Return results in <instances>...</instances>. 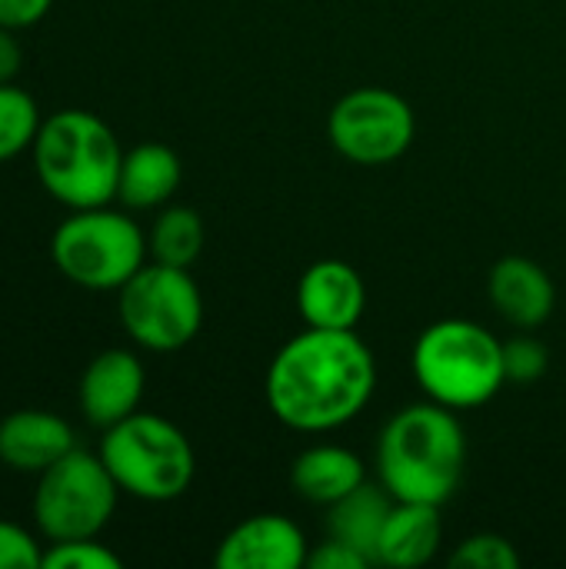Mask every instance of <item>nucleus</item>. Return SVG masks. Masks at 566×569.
<instances>
[{"label": "nucleus", "mask_w": 566, "mask_h": 569, "mask_svg": "<svg viewBox=\"0 0 566 569\" xmlns=\"http://www.w3.org/2000/svg\"><path fill=\"white\" fill-rule=\"evenodd\" d=\"M464 463V427L434 400L394 413L377 440V477L394 500L444 507L460 487Z\"/></svg>", "instance_id": "obj_2"}, {"label": "nucleus", "mask_w": 566, "mask_h": 569, "mask_svg": "<svg viewBox=\"0 0 566 569\" xmlns=\"http://www.w3.org/2000/svg\"><path fill=\"white\" fill-rule=\"evenodd\" d=\"M73 447L70 423L50 410H17L0 420V463L7 470L40 477Z\"/></svg>", "instance_id": "obj_13"}, {"label": "nucleus", "mask_w": 566, "mask_h": 569, "mask_svg": "<svg viewBox=\"0 0 566 569\" xmlns=\"http://www.w3.org/2000/svg\"><path fill=\"white\" fill-rule=\"evenodd\" d=\"M23 63V47L17 40V30L0 23V83H13Z\"/></svg>", "instance_id": "obj_27"}, {"label": "nucleus", "mask_w": 566, "mask_h": 569, "mask_svg": "<svg viewBox=\"0 0 566 569\" xmlns=\"http://www.w3.org/2000/svg\"><path fill=\"white\" fill-rule=\"evenodd\" d=\"M327 133L340 157L377 167L410 150L417 120L400 93L387 87H360L334 103L327 117Z\"/></svg>", "instance_id": "obj_9"}, {"label": "nucleus", "mask_w": 566, "mask_h": 569, "mask_svg": "<svg viewBox=\"0 0 566 569\" xmlns=\"http://www.w3.org/2000/svg\"><path fill=\"white\" fill-rule=\"evenodd\" d=\"M43 547L23 527L0 520V569H40Z\"/></svg>", "instance_id": "obj_24"}, {"label": "nucleus", "mask_w": 566, "mask_h": 569, "mask_svg": "<svg viewBox=\"0 0 566 569\" xmlns=\"http://www.w3.org/2000/svg\"><path fill=\"white\" fill-rule=\"evenodd\" d=\"M307 537L290 517L260 513L224 537L214 563L220 569H297L307 567Z\"/></svg>", "instance_id": "obj_10"}, {"label": "nucleus", "mask_w": 566, "mask_h": 569, "mask_svg": "<svg viewBox=\"0 0 566 569\" xmlns=\"http://www.w3.org/2000/svg\"><path fill=\"white\" fill-rule=\"evenodd\" d=\"M440 540H444L440 507L397 500L380 533V567H424L440 550Z\"/></svg>", "instance_id": "obj_16"}, {"label": "nucleus", "mask_w": 566, "mask_h": 569, "mask_svg": "<svg viewBox=\"0 0 566 569\" xmlns=\"http://www.w3.org/2000/svg\"><path fill=\"white\" fill-rule=\"evenodd\" d=\"M53 7V0H0V23L23 30L33 27L37 20L47 17V10Z\"/></svg>", "instance_id": "obj_26"}, {"label": "nucleus", "mask_w": 566, "mask_h": 569, "mask_svg": "<svg viewBox=\"0 0 566 569\" xmlns=\"http://www.w3.org/2000/svg\"><path fill=\"white\" fill-rule=\"evenodd\" d=\"M43 569H120V557L97 543V537L67 540L43 550Z\"/></svg>", "instance_id": "obj_23"}, {"label": "nucleus", "mask_w": 566, "mask_h": 569, "mask_svg": "<svg viewBox=\"0 0 566 569\" xmlns=\"http://www.w3.org/2000/svg\"><path fill=\"white\" fill-rule=\"evenodd\" d=\"M143 383H147L143 363L130 350L113 347V350L97 353L87 363L80 377V390H77L83 420L100 430L127 420L130 413H137L143 400Z\"/></svg>", "instance_id": "obj_11"}, {"label": "nucleus", "mask_w": 566, "mask_h": 569, "mask_svg": "<svg viewBox=\"0 0 566 569\" xmlns=\"http://www.w3.org/2000/svg\"><path fill=\"white\" fill-rule=\"evenodd\" d=\"M364 480H367L364 460L354 450L334 447V443L304 450L290 467L294 493L317 507H334L337 500L354 493Z\"/></svg>", "instance_id": "obj_15"}, {"label": "nucleus", "mask_w": 566, "mask_h": 569, "mask_svg": "<svg viewBox=\"0 0 566 569\" xmlns=\"http://www.w3.org/2000/svg\"><path fill=\"white\" fill-rule=\"evenodd\" d=\"M117 313L133 343L153 353L187 347L203 323V297L183 267L143 263L120 290Z\"/></svg>", "instance_id": "obj_8"}, {"label": "nucleus", "mask_w": 566, "mask_h": 569, "mask_svg": "<svg viewBox=\"0 0 566 569\" xmlns=\"http://www.w3.org/2000/svg\"><path fill=\"white\" fill-rule=\"evenodd\" d=\"M147 250L143 230L110 203L70 210L50 237L53 267L83 290H120L147 263Z\"/></svg>", "instance_id": "obj_6"}, {"label": "nucleus", "mask_w": 566, "mask_h": 569, "mask_svg": "<svg viewBox=\"0 0 566 569\" xmlns=\"http://www.w3.org/2000/svg\"><path fill=\"white\" fill-rule=\"evenodd\" d=\"M414 377L440 407H484L507 383L504 343L474 320L430 323L414 343Z\"/></svg>", "instance_id": "obj_4"}, {"label": "nucleus", "mask_w": 566, "mask_h": 569, "mask_svg": "<svg viewBox=\"0 0 566 569\" xmlns=\"http://www.w3.org/2000/svg\"><path fill=\"white\" fill-rule=\"evenodd\" d=\"M183 167L167 143H137L123 153L117 200L130 210L163 207L180 187Z\"/></svg>", "instance_id": "obj_17"}, {"label": "nucleus", "mask_w": 566, "mask_h": 569, "mask_svg": "<svg viewBox=\"0 0 566 569\" xmlns=\"http://www.w3.org/2000/svg\"><path fill=\"white\" fill-rule=\"evenodd\" d=\"M377 360L354 330L307 327L287 340L267 370L270 413L300 433L350 423L374 397Z\"/></svg>", "instance_id": "obj_1"}, {"label": "nucleus", "mask_w": 566, "mask_h": 569, "mask_svg": "<svg viewBox=\"0 0 566 569\" xmlns=\"http://www.w3.org/2000/svg\"><path fill=\"white\" fill-rule=\"evenodd\" d=\"M120 487L110 477L100 453L73 447L53 467L37 477L33 490V523L50 543L90 540L110 523L117 510Z\"/></svg>", "instance_id": "obj_7"}, {"label": "nucleus", "mask_w": 566, "mask_h": 569, "mask_svg": "<svg viewBox=\"0 0 566 569\" xmlns=\"http://www.w3.org/2000/svg\"><path fill=\"white\" fill-rule=\"evenodd\" d=\"M547 367H550V350L544 347V340H537L530 333H520V337H510L504 343V373H507V383L530 387V383L544 380Z\"/></svg>", "instance_id": "obj_22"}, {"label": "nucleus", "mask_w": 566, "mask_h": 569, "mask_svg": "<svg viewBox=\"0 0 566 569\" xmlns=\"http://www.w3.org/2000/svg\"><path fill=\"white\" fill-rule=\"evenodd\" d=\"M150 257L157 263H170V267H183L190 270L203 250V220L197 210L190 207H167L147 237Z\"/></svg>", "instance_id": "obj_19"}, {"label": "nucleus", "mask_w": 566, "mask_h": 569, "mask_svg": "<svg viewBox=\"0 0 566 569\" xmlns=\"http://www.w3.org/2000/svg\"><path fill=\"white\" fill-rule=\"evenodd\" d=\"M487 293L494 310L520 330H537L540 323H547L557 303V287L550 273L527 257H504L490 270Z\"/></svg>", "instance_id": "obj_14"}, {"label": "nucleus", "mask_w": 566, "mask_h": 569, "mask_svg": "<svg viewBox=\"0 0 566 569\" xmlns=\"http://www.w3.org/2000/svg\"><path fill=\"white\" fill-rule=\"evenodd\" d=\"M30 153L37 180L57 203L87 210L117 200L123 147L97 113L70 107L43 117Z\"/></svg>", "instance_id": "obj_3"}, {"label": "nucleus", "mask_w": 566, "mask_h": 569, "mask_svg": "<svg viewBox=\"0 0 566 569\" xmlns=\"http://www.w3.org/2000/svg\"><path fill=\"white\" fill-rule=\"evenodd\" d=\"M40 123L43 117L37 100L17 83H0V163L27 153L40 133Z\"/></svg>", "instance_id": "obj_20"}, {"label": "nucleus", "mask_w": 566, "mask_h": 569, "mask_svg": "<svg viewBox=\"0 0 566 569\" xmlns=\"http://www.w3.org/2000/svg\"><path fill=\"white\" fill-rule=\"evenodd\" d=\"M307 567L310 569H367L374 567L364 553H357L354 547L340 543V540H327L317 550L307 553Z\"/></svg>", "instance_id": "obj_25"}, {"label": "nucleus", "mask_w": 566, "mask_h": 569, "mask_svg": "<svg viewBox=\"0 0 566 569\" xmlns=\"http://www.w3.org/2000/svg\"><path fill=\"white\" fill-rule=\"evenodd\" d=\"M100 460L120 493L143 503H170L183 497L197 473V457L187 433L177 423L140 410L103 430Z\"/></svg>", "instance_id": "obj_5"}, {"label": "nucleus", "mask_w": 566, "mask_h": 569, "mask_svg": "<svg viewBox=\"0 0 566 569\" xmlns=\"http://www.w3.org/2000/svg\"><path fill=\"white\" fill-rule=\"evenodd\" d=\"M367 307V287L360 273L344 260H317L297 283V310L307 327L354 330Z\"/></svg>", "instance_id": "obj_12"}, {"label": "nucleus", "mask_w": 566, "mask_h": 569, "mask_svg": "<svg viewBox=\"0 0 566 569\" xmlns=\"http://www.w3.org/2000/svg\"><path fill=\"white\" fill-rule=\"evenodd\" d=\"M394 497L390 490L380 483H370L364 480L354 493H347L344 500H337L327 517V530L334 540L354 547L357 553H364L374 567H380V533H384V523L394 510Z\"/></svg>", "instance_id": "obj_18"}, {"label": "nucleus", "mask_w": 566, "mask_h": 569, "mask_svg": "<svg viewBox=\"0 0 566 569\" xmlns=\"http://www.w3.org/2000/svg\"><path fill=\"white\" fill-rule=\"evenodd\" d=\"M450 567H467V569H517L520 567V553L517 547L500 537V533H477V537H467L454 557H450Z\"/></svg>", "instance_id": "obj_21"}]
</instances>
